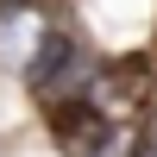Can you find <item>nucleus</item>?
<instances>
[{
  "mask_svg": "<svg viewBox=\"0 0 157 157\" xmlns=\"http://www.w3.org/2000/svg\"><path fill=\"white\" fill-rule=\"evenodd\" d=\"M38 120H44V138H50L57 157H113L120 151V126H113L88 94L57 101V107H44Z\"/></svg>",
  "mask_w": 157,
  "mask_h": 157,
  "instance_id": "2",
  "label": "nucleus"
},
{
  "mask_svg": "<svg viewBox=\"0 0 157 157\" xmlns=\"http://www.w3.org/2000/svg\"><path fill=\"white\" fill-rule=\"evenodd\" d=\"M126 157H157V101H151V113L138 120V132H132V151Z\"/></svg>",
  "mask_w": 157,
  "mask_h": 157,
  "instance_id": "3",
  "label": "nucleus"
},
{
  "mask_svg": "<svg viewBox=\"0 0 157 157\" xmlns=\"http://www.w3.org/2000/svg\"><path fill=\"white\" fill-rule=\"evenodd\" d=\"M101 63L107 57H101L82 32H69V25H38L32 50H25V63H19V88L32 94V107L44 113V107H57V101L88 94L94 75H101Z\"/></svg>",
  "mask_w": 157,
  "mask_h": 157,
  "instance_id": "1",
  "label": "nucleus"
}]
</instances>
